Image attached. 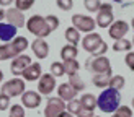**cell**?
I'll list each match as a JSON object with an SVG mask.
<instances>
[{
  "instance_id": "7bdbcfd3",
  "label": "cell",
  "mask_w": 134,
  "mask_h": 117,
  "mask_svg": "<svg viewBox=\"0 0 134 117\" xmlns=\"http://www.w3.org/2000/svg\"><path fill=\"white\" fill-rule=\"evenodd\" d=\"M132 44H134V37H132Z\"/></svg>"
},
{
  "instance_id": "836d02e7",
  "label": "cell",
  "mask_w": 134,
  "mask_h": 117,
  "mask_svg": "<svg viewBox=\"0 0 134 117\" xmlns=\"http://www.w3.org/2000/svg\"><path fill=\"white\" fill-rule=\"evenodd\" d=\"M46 21H48V26L52 31H56L59 28V18L56 15H48V16H46Z\"/></svg>"
},
{
  "instance_id": "d6a6232c",
  "label": "cell",
  "mask_w": 134,
  "mask_h": 117,
  "mask_svg": "<svg viewBox=\"0 0 134 117\" xmlns=\"http://www.w3.org/2000/svg\"><path fill=\"white\" fill-rule=\"evenodd\" d=\"M35 2H36V0H15V6L20 8L21 11H26V10L31 8Z\"/></svg>"
},
{
  "instance_id": "e575fe53",
  "label": "cell",
  "mask_w": 134,
  "mask_h": 117,
  "mask_svg": "<svg viewBox=\"0 0 134 117\" xmlns=\"http://www.w3.org/2000/svg\"><path fill=\"white\" fill-rule=\"evenodd\" d=\"M56 3H57V6H59L61 10L69 11V10L72 8V5H74V0H56Z\"/></svg>"
},
{
  "instance_id": "2e32d148",
  "label": "cell",
  "mask_w": 134,
  "mask_h": 117,
  "mask_svg": "<svg viewBox=\"0 0 134 117\" xmlns=\"http://www.w3.org/2000/svg\"><path fill=\"white\" fill-rule=\"evenodd\" d=\"M7 20H8L10 24H15L16 28H21L25 24V16H23V11L13 6V8H8L7 10Z\"/></svg>"
},
{
  "instance_id": "ac0fdd59",
  "label": "cell",
  "mask_w": 134,
  "mask_h": 117,
  "mask_svg": "<svg viewBox=\"0 0 134 117\" xmlns=\"http://www.w3.org/2000/svg\"><path fill=\"white\" fill-rule=\"evenodd\" d=\"M111 76H113L111 73H95V76L92 78V83L97 88H106V86H110Z\"/></svg>"
},
{
  "instance_id": "e0dca14e",
  "label": "cell",
  "mask_w": 134,
  "mask_h": 117,
  "mask_svg": "<svg viewBox=\"0 0 134 117\" xmlns=\"http://www.w3.org/2000/svg\"><path fill=\"white\" fill-rule=\"evenodd\" d=\"M75 94H77V91H75V88H74L70 83H62V84H59V88H57V96H61L64 101H72V99H75Z\"/></svg>"
},
{
  "instance_id": "cb8c5ba5",
  "label": "cell",
  "mask_w": 134,
  "mask_h": 117,
  "mask_svg": "<svg viewBox=\"0 0 134 117\" xmlns=\"http://www.w3.org/2000/svg\"><path fill=\"white\" fill-rule=\"evenodd\" d=\"M79 54L77 50V46L74 44H69V46H64V47L61 49V57L64 58V60H69V58H75Z\"/></svg>"
},
{
  "instance_id": "f1b7e54d",
  "label": "cell",
  "mask_w": 134,
  "mask_h": 117,
  "mask_svg": "<svg viewBox=\"0 0 134 117\" xmlns=\"http://www.w3.org/2000/svg\"><path fill=\"white\" fill-rule=\"evenodd\" d=\"M51 73L54 75L56 78H57V76H62V75L65 73L64 63H62V62H52V65H51Z\"/></svg>"
},
{
  "instance_id": "ffe728a7",
  "label": "cell",
  "mask_w": 134,
  "mask_h": 117,
  "mask_svg": "<svg viewBox=\"0 0 134 117\" xmlns=\"http://www.w3.org/2000/svg\"><path fill=\"white\" fill-rule=\"evenodd\" d=\"M80 102L85 109H92L95 110V107H98V96H93L92 93H87L80 98Z\"/></svg>"
},
{
  "instance_id": "52a82bcc",
  "label": "cell",
  "mask_w": 134,
  "mask_h": 117,
  "mask_svg": "<svg viewBox=\"0 0 134 117\" xmlns=\"http://www.w3.org/2000/svg\"><path fill=\"white\" fill-rule=\"evenodd\" d=\"M64 110H67V106L61 96L49 98L48 104H46V109H44V117H59Z\"/></svg>"
},
{
  "instance_id": "f546056e",
  "label": "cell",
  "mask_w": 134,
  "mask_h": 117,
  "mask_svg": "<svg viewBox=\"0 0 134 117\" xmlns=\"http://www.w3.org/2000/svg\"><path fill=\"white\" fill-rule=\"evenodd\" d=\"M124 84H126L124 76H121V75H115V76H111V81H110V86H111V88H115V89H121Z\"/></svg>"
},
{
  "instance_id": "30bf717a",
  "label": "cell",
  "mask_w": 134,
  "mask_h": 117,
  "mask_svg": "<svg viewBox=\"0 0 134 117\" xmlns=\"http://www.w3.org/2000/svg\"><path fill=\"white\" fill-rule=\"evenodd\" d=\"M128 31H129V24L123 21V20H118L108 28V34L113 41H118V39H123Z\"/></svg>"
},
{
  "instance_id": "ee69618b",
  "label": "cell",
  "mask_w": 134,
  "mask_h": 117,
  "mask_svg": "<svg viewBox=\"0 0 134 117\" xmlns=\"http://www.w3.org/2000/svg\"><path fill=\"white\" fill-rule=\"evenodd\" d=\"M116 2H119V0H116Z\"/></svg>"
},
{
  "instance_id": "d590c367",
  "label": "cell",
  "mask_w": 134,
  "mask_h": 117,
  "mask_svg": "<svg viewBox=\"0 0 134 117\" xmlns=\"http://www.w3.org/2000/svg\"><path fill=\"white\" fill-rule=\"evenodd\" d=\"M124 62H126V65H128V68H131L134 72V52H128V54H126Z\"/></svg>"
},
{
  "instance_id": "5b68a950",
  "label": "cell",
  "mask_w": 134,
  "mask_h": 117,
  "mask_svg": "<svg viewBox=\"0 0 134 117\" xmlns=\"http://www.w3.org/2000/svg\"><path fill=\"white\" fill-rule=\"evenodd\" d=\"M85 67L87 70L95 72V73H111L110 58H106L105 55H98V57H93L92 60H87Z\"/></svg>"
},
{
  "instance_id": "6da1fadb",
  "label": "cell",
  "mask_w": 134,
  "mask_h": 117,
  "mask_svg": "<svg viewBox=\"0 0 134 117\" xmlns=\"http://www.w3.org/2000/svg\"><path fill=\"white\" fill-rule=\"evenodd\" d=\"M121 106V94H119V89H115L108 86L106 89L102 91V94L98 96V107L103 110V112H115V110Z\"/></svg>"
},
{
  "instance_id": "d6986e66",
  "label": "cell",
  "mask_w": 134,
  "mask_h": 117,
  "mask_svg": "<svg viewBox=\"0 0 134 117\" xmlns=\"http://www.w3.org/2000/svg\"><path fill=\"white\" fill-rule=\"evenodd\" d=\"M15 57H18V54L13 49L12 42H5V44L0 46V58L2 60H8V58H15Z\"/></svg>"
},
{
  "instance_id": "4316f807",
  "label": "cell",
  "mask_w": 134,
  "mask_h": 117,
  "mask_svg": "<svg viewBox=\"0 0 134 117\" xmlns=\"http://www.w3.org/2000/svg\"><path fill=\"white\" fill-rule=\"evenodd\" d=\"M102 2L100 0H83V6L88 11H92V13H95V11H100V8H102Z\"/></svg>"
},
{
  "instance_id": "7402d4cb",
  "label": "cell",
  "mask_w": 134,
  "mask_h": 117,
  "mask_svg": "<svg viewBox=\"0 0 134 117\" xmlns=\"http://www.w3.org/2000/svg\"><path fill=\"white\" fill-rule=\"evenodd\" d=\"M12 46H13V49L16 50V54L20 55V54H23V50L30 46V42H28V39H26V37L18 36V37H15V39L12 41Z\"/></svg>"
},
{
  "instance_id": "44dd1931",
  "label": "cell",
  "mask_w": 134,
  "mask_h": 117,
  "mask_svg": "<svg viewBox=\"0 0 134 117\" xmlns=\"http://www.w3.org/2000/svg\"><path fill=\"white\" fill-rule=\"evenodd\" d=\"M65 39L69 44H74V46H77L80 42V32L75 26H70V28L65 29Z\"/></svg>"
},
{
  "instance_id": "83f0119b",
  "label": "cell",
  "mask_w": 134,
  "mask_h": 117,
  "mask_svg": "<svg viewBox=\"0 0 134 117\" xmlns=\"http://www.w3.org/2000/svg\"><path fill=\"white\" fill-rule=\"evenodd\" d=\"M82 102H80V99H72V101H69L67 102V110H69V112H72V114H79L80 110H82Z\"/></svg>"
},
{
  "instance_id": "d4e9b609",
  "label": "cell",
  "mask_w": 134,
  "mask_h": 117,
  "mask_svg": "<svg viewBox=\"0 0 134 117\" xmlns=\"http://www.w3.org/2000/svg\"><path fill=\"white\" fill-rule=\"evenodd\" d=\"M64 68H65V73L67 75H72V73H77L80 65L77 62V58H69V60H64Z\"/></svg>"
},
{
  "instance_id": "9c48e42d",
  "label": "cell",
  "mask_w": 134,
  "mask_h": 117,
  "mask_svg": "<svg viewBox=\"0 0 134 117\" xmlns=\"http://www.w3.org/2000/svg\"><path fill=\"white\" fill-rule=\"evenodd\" d=\"M56 89V76L52 73H44L38 80V91L44 96H49Z\"/></svg>"
},
{
  "instance_id": "8d00e7d4",
  "label": "cell",
  "mask_w": 134,
  "mask_h": 117,
  "mask_svg": "<svg viewBox=\"0 0 134 117\" xmlns=\"http://www.w3.org/2000/svg\"><path fill=\"white\" fill-rule=\"evenodd\" d=\"M8 101H10V96L2 93V96H0V109L2 110H5L7 107H8Z\"/></svg>"
},
{
  "instance_id": "9a60e30c",
  "label": "cell",
  "mask_w": 134,
  "mask_h": 117,
  "mask_svg": "<svg viewBox=\"0 0 134 117\" xmlns=\"http://www.w3.org/2000/svg\"><path fill=\"white\" fill-rule=\"evenodd\" d=\"M16 37V26L10 23H0V39L3 42H12Z\"/></svg>"
},
{
  "instance_id": "74e56055",
  "label": "cell",
  "mask_w": 134,
  "mask_h": 117,
  "mask_svg": "<svg viewBox=\"0 0 134 117\" xmlns=\"http://www.w3.org/2000/svg\"><path fill=\"white\" fill-rule=\"evenodd\" d=\"M77 117H95V114H93L92 109H85V107H82V110L77 114Z\"/></svg>"
},
{
  "instance_id": "4dcf8cb0",
  "label": "cell",
  "mask_w": 134,
  "mask_h": 117,
  "mask_svg": "<svg viewBox=\"0 0 134 117\" xmlns=\"http://www.w3.org/2000/svg\"><path fill=\"white\" fill-rule=\"evenodd\" d=\"M111 117H132V110L128 106H119Z\"/></svg>"
},
{
  "instance_id": "8992f818",
  "label": "cell",
  "mask_w": 134,
  "mask_h": 117,
  "mask_svg": "<svg viewBox=\"0 0 134 117\" xmlns=\"http://www.w3.org/2000/svg\"><path fill=\"white\" fill-rule=\"evenodd\" d=\"M72 24L75 26L79 31L87 32V34H88V32H93V29H95L97 20H93L88 15H80V13H77V15L72 16Z\"/></svg>"
},
{
  "instance_id": "4fadbf2b",
  "label": "cell",
  "mask_w": 134,
  "mask_h": 117,
  "mask_svg": "<svg viewBox=\"0 0 134 117\" xmlns=\"http://www.w3.org/2000/svg\"><path fill=\"white\" fill-rule=\"evenodd\" d=\"M21 76L25 78L26 81H36L39 80V78L43 76V67H41V63H31L28 68H25V72L21 73Z\"/></svg>"
},
{
  "instance_id": "1f68e13d",
  "label": "cell",
  "mask_w": 134,
  "mask_h": 117,
  "mask_svg": "<svg viewBox=\"0 0 134 117\" xmlns=\"http://www.w3.org/2000/svg\"><path fill=\"white\" fill-rule=\"evenodd\" d=\"M25 106H20V104H13L10 107V114L8 117H25Z\"/></svg>"
},
{
  "instance_id": "7a4b0ae2",
  "label": "cell",
  "mask_w": 134,
  "mask_h": 117,
  "mask_svg": "<svg viewBox=\"0 0 134 117\" xmlns=\"http://www.w3.org/2000/svg\"><path fill=\"white\" fill-rule=\"evenodd\" d=\"M82 46H83V49L88 52V54H92L93 57L105 55L106 50H108L106 42L102 39L100 34H97V32H88V34L82 39Z\"/></svg>"
},
{
  "instance_id": "f6af8a7d",
  "label": "cell",
  "mask_w": 134,
  "mask_h": 117,
  "mask_svg": "<svg viewBox=\"0 0 134 117\" xmlns=\"http://www.w3.org/2000/svg\"><path fill=\"white\" fill-rule=\"evenodd\" d=\"M95 117H98V115H95Z\"/></svg>"
},
{
  "instance_id": "277c9868",
  "label": "cell",
  "mask_w": 134,
  "mask_h": 117,
  "mask_svg": "<svg viewBox=\"0 0 134 117\" xmlns=\"http://www.w3.org/2000/svg\"><path fill=\"white\" fill-rule=\"evenodd\" d=\"M25 78H12V80L5 81L2 84V93L8 94L10 98H16V96H21L25 93Z\"/></svg>"
},
{
  "instance_id": "7c38bea8",
  "label": "cell",
  "mask_w": 134,
  "mask_h": 117,
  "mask_svg": "<svg viewBox=\"0 0 134 117\" xmlns=\"http://www.w3.org/2000/svg\"><path fill=\"white\" fill-rule=\"evenodd\" d=\"M41 101H43V98H41V93H36V91H25V93L21 94V102H23V106L25 107H28V109H36L41 106Z\"/></svg>"
},
{
  "instance_id": "f35d334b",
  "label": "cell",
  "mask_w": 134,
  "mask_h": 117,
  "mask_svg": "<svg viewBox=\"0 0 134 117\" xmlns=\"http://www.w3.org/2000/svg\"><path fill=\"white\" fill-rule=\"evenodd\" d=\"M15 0H0V5L2 6H8V5H12Z\"/></svg>"
},
{
  "instance_id": "60d3db41",
  "label": "cell",
  "mask_w": 134,
  "mask_h": 117,
  "mask_svg": "<svg viewBox=\"0 0 134 117\" xmlns=\"http://www.w3.org/2000/svg\"><path fill=\"white\" fill-rule=\"evenodd\" d=\"M132 28H134V18H132Z\"/></svg>"
},
{
  "instance_id": "b9f144b4",
  "label": "cell",
  "mask_w": 134,
  "mask_h": 117,
  "mask_svg": "<svg viewBox=\"0 0 134 117\" xmlns=\"http://www.w3.org/2000/svg\"><path fill=\"white\" fill-rule=\"evenodd\" d=\"M132 109H134V99H132Z\"/></svg>"
},
{
  "instance_id": "ab89813d",
  "label": "cell",
  "mask_w": 134,
  "mask_h": 117,
  "mask_svg": "<svg viewBox=\"0 0 134 117\" xmlns=\"http://www.w3.org/2000/svg\"><path fill=\"white\" fill-rule=\"evenodd\" d=\"M59 117H74V114H72V112H69V110H64V112L59 115Z\"/></svg>"
},
{
  "instance_id": "5bb4252c",
  "label": "cell",
  "mask_w": 134,
  "mask_h": 117,
  "mask_svg": "<svg viewBox=\"0 0 134 117\" xmlns=\"http://www.w3.org/2000/svg\"><path fill=\"white\" fill-rule=\"evenodd\" d=\"M31 49H33V54L36 55V58H46L49 54V46L43 37H36V41L31 44Z\"/></svg>"
},
{
  "instance_id": "603a6c76",
  "label": "cell",
  "mask_w": 134,
  "mask_h": 117,
  "mask_svg": "<svg viewBox=\"0 0 134 117\" xmlns=\"http://www.w3.org/2000/svg\"><path fill=\"white\" fill-rule=\"evenodd\" d=\"M131 47H134V44L131 41H128V39H118V41H115V46H113V50L115 52H129Z\"/></svg>"
},
{
  "instance_id": "484cf974",
  "label": "cell",
  "mask_w": 134,
  "mask_h": 117,
  "mask_svg": "<svg viewBox=\"0 0 134 117\" xmlns=\"http://www.w3.org/2000/svg\"><path fill=\"white\" fill-rule=\"evenodd\" d=\"M69 83L72 84L74 88H75L77 93H79V91H83V89H85V83L82 81V78L79 76V73H72V75H69Z\"/></svg>"
},
{
  "instance_id": "3957f363",
  "label": "cell",
  "mask_w": 134,
  "mask_h": 117,
  "mask_svg": "<svg viewBox=\"0 0 134 117\" xmlns=\"http://www.w3.org/2000/svg\"><path fill=\"white\" fill-rule=\"evenodd\" d=\"M26 28L31 34H35L36 37H48L52 29L48 26V21H46V18L41 16V15H33L28 21H26Z\"/></svg>"
},
{
  "instance_id": "8fae6325",
  "label": "cell",
  "mask_w": 134,
  "mask_h": 117,
  "mask_svg": "<svg viewBox=\"0 0 134 117\" xmlns=\"http://www.w3.org/2000/svg\"><path fill=\"white\" fill-rule=\"evenodd\" d=\"M31 63L33 62H31V57L30 55L20 54L18 57L13 58V62H12V73L15 75V76H20L25 72V68H28Z\"/></svg>"
},
{
  "instance_id": "ba28073f",
  "label": "cell",
  "mask_w": 134,
  "mask_h": 117,
  "mask_svg": "<svg viewBox=\"0 0 134 117\" xmlns=\"http://www.w3.org/2000/svg\"><path fill=\"white\" fill-rule=\"evenodd\" d=\"M97 26L100 28H110L115 23V16H113V6L111 3H103L100 11H97Z\"/></svg>"
}]
</instances>
